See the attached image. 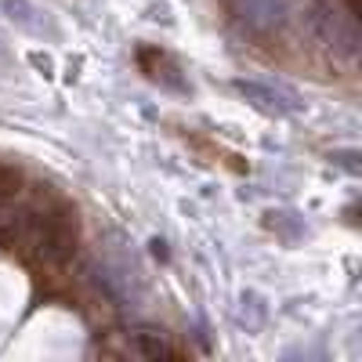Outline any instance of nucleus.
<instances>
[{
    "label": "nucleus",
    "instance_id": "nucleus-1",
    "mask_svg": "<svg viewBox=\"0 0 362 362\" xmlns=\"http://www.w3.org/2000/svg\"><path fill=\"white\" fill-rule=\"evenodd\" d=\"M29 174L22 170V163L15 160H0V206H15L22 189H25Z\"/></svg>",
    "mask_w": 362,
    "mask_h": 362
}]
</instances>
